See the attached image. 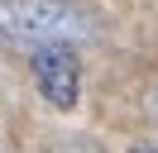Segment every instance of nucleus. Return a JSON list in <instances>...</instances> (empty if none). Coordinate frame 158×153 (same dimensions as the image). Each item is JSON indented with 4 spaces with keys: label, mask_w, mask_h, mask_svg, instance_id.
<instances>
[{
    "label": "nucleus",
    "mask_w": 158,
    "mask_h": 153,
    "mask_svg": "<svg viewBox=\"0 0 158 153\" xmlns=\"http://www.w3.org/2000/svg\"><path fill=\"white\" fill-rule=\"evenodd\" d=\"M101 38V19L77 0H0V48L43 53V48H81Z\"/></svg>",
    "instance_id": "1"
},
{
    "label": "nucleus",
    "mask_w": 158,
    "mask_h": 153,
    "mask_svg": "<svg viewBox=\"0 0 158 153\" xmlns=\"http://www.w3.org/2000/svg\"><path fill=\"white\" fill-rule=\"evenodd\" d=\"M34 81L39 91L48 96V105L58 110H72L81 96V67H77V53L72 48H43L34 53Z\"/></svg>",
    "instance_id": "2"
},
{
    "label": "nucleus",
    "mask_w": 158,
    "mask_h": 153,
    "mask_svg": "<svg viewBox=\"0 0 158 153\" xmlns=\"http://www.w3.org/2000/svg\"><path fill=\"white\" fill-rule=\"evenodd\" d=\"M148 105H153V115H158V91H153V101H148Z\"/></svg>",
    "instance_id": "3"
},
{
    "label": "nucleus",
    "mask_w": 158,
    "mask_h": 153,
    "mask_svg": "<svg viewBox=\"0 0 158 153\" xmlns=\"http://www.w3.org/2000/svg\"><path fill=\"white\" fill-rule=\"evenodd\" d=\"M134 153H153V148H134Z\"/></svg>",
    "instance_id": "4"
}]
</instances>
